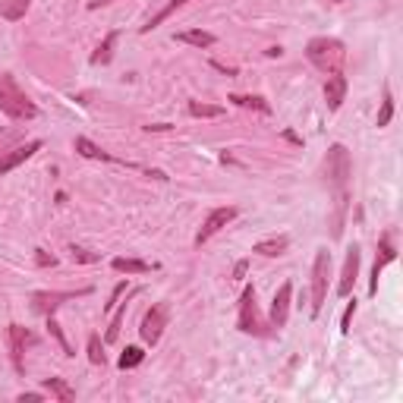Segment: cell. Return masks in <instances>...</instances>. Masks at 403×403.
Masks as SVG:
<instances>
[{"mask_svg": "<svg viewBox=\"0 0 403 403\" xmlns=\"http://www.w3.org/2000/svg\"><path fill=\"white\" fill-rule=\"evenodd\" d=\"M350 174H353V161H350V151L344 145H331L327 148V157H325V176L331 183V189L337 192V208L344 214V202H346V183H350Z\"/></svg>", "mask_w": 403, "mask_h": 403, "instance_id": "cell-1", "label": "cell"}, {"mask_svg": "<svg viewBox=\"0 0 403 403\" xmlns=\"http://www.w3.org/2000/svg\"><path fill=\"white\" fill-rule=\"evenodd\" d=\"M0 111L10 120H35L38 117L35 101L16 85V79H13L10 73L0 76Z\"/></svg>", "mask_w": 403, "mask_h": 403, "instance_id": "cell-2", "label": "cell"}, {"mask_svg": "<svg viewBox=\"0 0 403 403\" xmlns=\"http://www.w3.org/2000/svg\"><path fill=\"white\" fill-rule=\"evenodd\" d=\"M306 57L312 66H318L321 73H340V66H344V41H337V38H312V41L306 44Z\"/></svg>", "mask_w": 403, "mask_h": 403, "instance_id": "cell-3", "label": "cell"}, {"mask_svg": "<svg viewBox=\"0 0 403 403\" xmlns=\"http://www.w3.org/2000/svg\"><path fill=\"white\" fill-rule=\"evenodd\" d=\"M327 281H331V252L318 249L315 252V264H312V315H318L321 306H325Z\"/></svg>", "mask_w": 403, "mask_h": 403, "instance_id": "cell-4", "label": "cell"}, {"mask_svg": "<svg viewBox=\"0 0 403 403\" xmlns=\"http://www.w3.org/2000/svg\"><path fill=\"white\" fill-rule=\"evenodd\" d=\"M239 331L243 334H258L264 337V325L258 318V309H255V287H246L243 296H239Z\"/></svg>", "mask_w": 403, "mask_h": 403, "instance_id": "cell-5", "label": "cell"}, {"mask_svg": "<svg viewBox=\"0 0 403 403\" xmlns=\"http://www.w3.org/2000/svg\"><path fill=\"white\" fill-rule=\"evenodd\" d=\"M236 208L233 205H227V208H214V211H208V218H205V224L199 227V233H195V246H205L208 239L214 236V233H220L230 220H236Z\"/></svg>", "mask_w": 403, "mask_h": 403, "instance_id": "cell-6", "label": "cell"}, {"mask_svg": "<svg viewBox=\"0 0 403 403\" xmlns=\"http://www.w3.org/2000/svg\"><path fill=\"white\" fill-rule=\"evenodd\" d=\"M92 290L82 287V290H66V293H50V290H38V293H31V309H35L38 315H54L57 309L63 306L66 299H76V296H88Z\"/></svg>", "mask_w": 403, "mask_h": 403, "instance_id": "cell-7", "label": "cell"}, {"mask_svg": "<svg viewBox=\"0 0 403 403\" xmlns=\"http://www.w3.org/2000/svg\"><path fill=\"white\" fill-rule=\"evenodd\" d=\"M164 327H167V306H161V302H157V306H151L148 312H145L139 334H142V340H145L148 346H155L157 340H161Z\"/></svg>", "mask_w": 403, "mask_h": 403, "instance_id": "cell-8", "label": "cell"}, {"mask_svg": "<svg viewBox=\"0 0 403 403\" xmlns=\"http://www.w3.org/2000/svg\"><path fill=\"white\" fill-rule=\"evenodd\" d=\"M38 148H41V139H31V142L19 145V148L3 151V155H0V176H3V174H10V170H16L19 164H25L31 155H35Z\"/></svg>", "mask_w": 403, "mask_h": 403, "instance_id": "cell-9", "label": "cell"}, {"mask_svg": "<svg viewBox=\"0 0 403 403\" xmlns=\"http://www.w3.org/2000/svg\"><path fill=\"white\" fill-rule=\"evenodd\" d=\"M290 299H293V283H281L271 299V327H283L290 318Z\"/></svg>", "mask_w": 403, "mask_h": 403, "instance_id": "cell-10", "label": "cell"}, {"mask_svg": "<svg viewBox=\"0 0 403 403\" xmlns=\"http://www.w3.org/2000/svg\"><path fill=\"white\" fill-rule=\"evenodd\" d=\"M356 277H359V246H350V249H346V258H344L340 281H337V296H350Z\"/></svg>", "mask_w": 403, "mask_h": 403, "instance_id": "cell-11", "label": "cell"}, {"mask_svg": "<svg viewBox=\"0 0 403 403\" xmlns=\"http://www.w3.org/2000/svg\"><path fill=\"white\" fill-rule=\"evenodd\" d=\"M394 258H397V252H394V246H390V233H384L381 243H378V258H375V264H372V281H369V293L372 296L378 293V277H381V271L388 268Z\"/></svg>", "mask_w": 403, "mask_h": 403, "instance_id": "cell-12", "label": "cell"}, {"mask_svg": "<svg viewBox=\"0 0 403 403\" xmlns=\"http://www.w3.org/2000/svg\"><path fill=\"white\" fill-rule=\"evenodd\" d=\"M35 344V334L25 331L22 325H10V350H13V365H16V372H25L22 365V356H25V346Z\"/></svg>", "mask_w": 403, "mask_h": 403, "instance_id": "cell-13", "label": "cell"}, {"mask_svg": "<svg viewBox=\"0 0 403 403\" xmlns=\"http://www.w3.org/2000/svg\"><path fill=\"white\" fill-rule=\"evenodd\" d=\"M344 98H346V76H344V73H327V79H325L327 111H340Z\"/></svg>", "mask_w": 403, "mask_h": 403, "instance_id": "cell-14", "label": "cell"}, {"mask_svg": "<svg viewBox=\"0 0 403 403\" xmlns=\"http://www.w3.org/2000/svg\"><path fill=\"white\" fill-rule=\"evenodd\" d=\"M287 246H290V236L281 233V236H268V239H262V243H255L252 252H258V255H264V258H277L287 252Z\"/></svg>", "mask_w": 403, "mask_h": 403, "instance_id": "cell-15", "label": "cell"}, {"mask_svg": "<svg viewBox=\"0 0 403 403\" xmlns=\"http://www.w3.org/2000/svg\"><path fill=\"white\" fill-rule=\"evenodd\" d=\"M73 148L79 151L82 157H88V161H117V157H113V155H107L104 148H98V145H94L92 139H85V136H76Z\"/></svg>", "mask_w": 403, "mask_h": 403, "instance_id": "cell-16", "label": "cell"}, {"mask_svg": "<svg viewBox=\"0 0 403 403\" xmlns=\"http://www.w3.org/2000/svg\"><path fill=\"white\" fill-rule=\"evenodd\" d=\"M111 268L120 274H148V271H157V264H148L142 258H113Z\"/></svg>", "mask_w": 403, "mask_h": 403, "instance_id": "cell-17", "label": "cell"}, {"mask_svg": "<svg viewBox=\"0 0 403 403\" xmlns=\"http://www.w3.org/2000/svg\"><path fill=\"white\" fill-rule=\"evenodd\" d=\"M117 41H120V31H111V35H104V41H101L98 48H94V54H92V66H104V63H111Z\"/></svg>", "mask_w": 403, "mask_h": 403, "instance_id": "cell-18", "label": "cell"}, {"mask_svg": "<svg viewBox=\"0 0 403 403\" xmlns=\"http://www.w3.org/2000/svg\"><path fill=\"white\" fill-rule=\"evenodd\" d=\"M174 41L192 44V48H211V44H214V35H211V31H202V29H189V31H176Z\"/></svg>", "mask_w": 403, "mask_h": 403, "instance_id": "cell-19", "label": "cell"}, {"mask_svg": "<svg viewBox=\"0 0 403 403\" xmlns=\"http://www.w3.org/2000/svg\"><path fill=\"white\" fill-rule=\"evenodd\" d=\"M31 0H0V16L10 19V22H19V19L29 13Z\"/></svg>", "mask_w": 403, "mask_h": 403, "instance_id": "cell-20", "label": "cell"}, {"mask_svg": "<svg viewBox=\"0 0 403 403\" xmlns=\"http://www.w3.org/2000/svg\"><path fill=\"white\" fill-rule=\"evenodd\" d=\"M230 101L236 107H246V111H258V113H271V104L258 94H230Z\"/></svg>", "mask_w": 403, "mask_h": 403, "instance_id": "cell-21", "label": "cell"}, {"mask_svg": "<svg viewBox=\"0 0 403 403\" xmlns=\"http://www.w3.org/2000/svg\"><path fill=\"white\" fill-rule=\"evenodd\" d=\"M189 117L214 120V117H224V107H220V104H202V101H189Z\"/></svg>", "mask_w": 403, "mask_h": 403, "instance_id": "cell-22", "label": "cell"}, {"mask_svg": "<svg viewBox=\"0 0 403 403\" xmlns=\"http://www.w3.org/2000/svg\"><path fill=\"white\" fill-rule=\"evenodd\" d=\"M44 388L50 390V394L57 397V400H63V403H69V400H76V390L69 388L63 378H44Z\"/></svg>", "mask_w": 403, "mask_h": 403, "instance_id": "cell-23", "label": "cell"}, {"mask_svg": "<svg viewBox=\"0 0 403 403\" xmlns=\"http://www.w3.org/2000/svg\"><path fill=\"white\" fill-rule=\"evenodd\" d=\"M183 3H189V0H170V3H167V6H164V10H157V13H155V16H151V19H148V22H145V25H142V29H139V31H142V35H145V31L157 29V25H161V22H164V19H167V16H170V13H174V10H180V6H183Z\"/></svg>", "mask_w": 403, "mask_h": 403, "instance_id": "cell-24", "label": "cell"}, {"mask_svg": "<svg viewBox=\"0 0 403 403\" xmlns=\"http://www.w3.org/2000/svg\"><path fill=\"white\" fill-rule=\"evenodd\" d=\"M123 315H126V302H117L113 306V315H111V325H107V334H104V344H113L120 334V325H123Z\"/></svg>", "mask_w": 403, "mask_h": 403, "instance_id": "cell-25", "label": "cell"}, {"mask_svg": "<svg viewBox=\"0 0 403 403\" xmlns=\"http://www.w3.org/2000/svg\"><path fill=\"white\" fill-rule=\"evenodd\" d=\"M142 359H145V353H142V346H126V350L123 353H120V359H117V365H120V369H136V365L139 362H142Z\"/></svg>", "mask_w": 403, "mask_h": 403, "instance_id": "cell-26", "label": "cell"}, {"mask_svg": "<svg viewBox=\"0 0 403 403\" xmlns=\"http://www.w3.org/2000/svg\"><path fill=\"white\" fill-rule=\"evenodd\" d=\"M390 117H394V94H390V88H384L381 111H378V129H381V126H388Z\"/></svg>", "mask_w": 403, "mask_h": 403, "instance_id": "cell-27", "label": "cell"}, {"mask_svg": "<svg viewBox=\"0 0 403 403\" xmlns=\"http://www.w3.org/2000/svg\"><path fill=\"white\" fill-rule=\"evenodd\" d=\"M48 331H50V337H54V340H57V344H60L63 356H76V353H73V346H69V340H66V337H63V327H60V325H57V321H54V318H50V315H48Z\"/></svg>", "mask_w": 403, "mask_h": 403, "instance_id": "cell-28", "label": "cell"}, {"mask_svg": "<svg viewBox=\"0 0 403 403\" xmlns=\"http://www.w3.org/2000/svg\"><path fill=\"white\" fill-rule=\"evenodd\" d=\"M88 362L92 365H104V344H101L98 334L88 337Z\"/></svg>", "mask_w": 403, "mask_h": 403, "instance_id": "cell-29", "label": "cell"}, {"mask_svg": "<svg viewBox=\"0 0 403 403\" xmlns=\"http://www.w3.org/2000/svg\"><path fill=\"white\" fill-rule=\"evenodd\" d=\"M69 255H73V262H82V264H94L98 262V252H92V249H82V246H69Z\"/></svg>", "mask_w": 403, "mask_h": 403, "instance_id": "cell-30", "label": "cell"}, {"mask_svg": "<svg viewBox=\"0 0 403 403\" xmlns=\"http://www.w3.org/2000/svg\"><path fill=\"white\" fill-rule=\"evenodd\" d=\"M353 312H356V299H353V302H346V309H344V318H340V331H344V334H350Z\"/></svg>", "mask_w": 403, "mask_h": 403, "instance_id": "cell-31", "label": "cell"}, {"mask_svg": "<svg viewBox=\"0 0 403 403\" xmlns=\"http://www.w3.org/2000/svg\"><path fill=\"white\" fill-rule=\"evenodd\" d=\"M35 262L41 264V268H48V264H50V268H54V264H57V258H54V255H48V252H44V249H35Z\"/></svg>", "mask_w": 403, "mask_h": 403, "instance_id": "cell-32", "label": "cell"}, {"mask_svg": "<svg viewBox=\"0 0 403 403\" xmlns=\"http://www.w3.org/2000/svg\"><path fill=\"white\" fill-rule=\"evenodd\" d=\"M123 293H126V281L113 287V293H111V302H107V312H113V306H117V302H120V296H123Z\"/></svg>", "mask_w": 403, "mask_h": 403, "instance_id": "cell-33", "label": "cell"}, {"mask_svg": "<svg viewBox=\"0 0 403 403\" xmlns=\"http://www.w3.org/2000/svg\"><path fill=\"white\" fill-rule=\"evenodd\" d=\"M19 136H22L19 129H0V145H3V142H13V139H19Z\"/></svg>", "mask_w": 403, "mask_h": 403, "instance_id": "cell-34", "label": "cell"}, {"mask_svg": "<svg viewBox=\"0 0 403 403\" xmlns=\"http://www.w3.org/2000/svg\"><path fill=\"white\" fill-rule=\"evenodd\" d=\"M246 271H249V262L243 258V262H236V268H233V277H236V281H243Z\"/></svg>", "mask_w": 403, "mask_h": 403, "instance_id": "cell-35", "label": "cell"}, {"mask_svg": "<svg viewBox=\"0 0 403 403\" xmlns=\"http://www.w3.org/2000/svg\"><path fill=\"white\" fill-rule=\"evenodd\" d=\"M211 66L220 69V73H227V76H236V69H233V66H224V63H218V60H211Z\"/></svg>", "mask_w": 403, "mask_h": 403, "instance_id": "cell-36", "label": "cell"}, {"mask_svg": "<svg viewBox=\"0 0 403 403\" xmlns=\"http://www.w3.org/2000/svg\"><path fill=\"white\" fill-rule=\"evenodd\" d=\"M16 400L19 403H35V400H41V394H19Z\"/></svg>", "mask_w": 403, "mask_h": 403, "instance_id": "cell-37", "label": "cell"}, {"mask_svg": "<svg viewBox=\"0 0 403 403\" xmlns=\"http://www.w3.org/2000/svg\"><path fill=\"white\" fill-rule=\"evenodd\" d=\"M145 129H148V132H164V129H170V123H148Z\"/></svg>", "mask_w": 403, "mask_h": 403, "instance_id": "cell-38", "label": "cell"}, {"mask_svg": "<svg viewBox=\"0 0 403 403\" xmlns=\"http://www.w3.org/2000/svg\"><path fill=\"white\" fill-rule=\"evenodd\" d=\"M107 3H113V0H92V3H88V10H98V6H107Z\"/></svg>", "mask_w": 403, "mask_h": 403, "instance_id": "cell-39", "label": "cell"}, {"mask_svg": "<svg viewBox=\"0 0 403 403\" xmlns=\"http://www.w3.org/2000/svg\"><path fill=\"white\" fill-rule=\"evenodd\" d=\"M264 54H268V57H281V54H283V48H268Z\"/></svg>", "mask_w": 403, "mask_h": 403, "instance_id": "cell-40", "label": "cell"}]
</instances>
